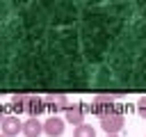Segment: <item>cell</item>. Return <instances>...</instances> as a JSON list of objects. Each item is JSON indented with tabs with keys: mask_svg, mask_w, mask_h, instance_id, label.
<instances>
[{
	"mask_svg": "<svg viewBox=\"0 0 146 137\" xmlns=\"http://www.w3.org/2000/svg\"><path fill=\"white\" fill-rule=\"evenodd\" d=\"M137 114H139L141 119H146V96L139 98V103H137Z\"/></svg>",
	"mask_w": 146,
	"mask_h": 137,
	"instance_id": "9c48e42d",
	"label": "cell"
},
{
	"mask_svg": "<svg viewBox=\"0 0 146 137\" xmlns=\"http://www.w3.org/2000/svg\"><path fill=\"white\" fill-rule=\"evenodd\" d=\"M107 137H119V135H107Z\"/></svg>",
	"mask_w": 146,
	"mask_h": 137,
	"instance_id": "8fae6325",
	"label": "cell"
},
{
	"mask_svg": "<svg viewBox=\"0 0 146 137\" xmlns=\"http://www.w3.org/2000/svg\"><path fill=\"white\" fill-rule=\"evenodd\" d=\"M64 112H66V121L68 123H73V126H82L84 123V110H82V105H68Z\"/></svg>",
	"mask_w": 146,
	"mask_h": 137,
	"instance_id": "5b68a950",
	"label": "cell"
},
{
	"mask_svg": "<svg viewBox=\"0 0 146 137\" xmlns=\"http://www.w3.org/2000/svg\"><path fill=\"white\" fill-rule=\"evenodd\" d=\"M0 137H5V135H2V132H0Z\"/></svg>",
	"mask_w": 146,
	"mask_h": 137,
	"instance_id": "7c38bea8",
	"label": "cell"
},
{
	"mask_svg": "<svg viewBox=\"0 0 146 137\" xmlns=\"http://www.w3.org/2000/svg\"><path fill=\"white\" fill-rule=\"evenodd\" d=\"M64 119L62 116H50V119H46L43 121V135H48V137H62L64 135Z\"/></svg>",
	"mask_w": 146,
	"mask_h": 137,
	"instance_id": "3957f363",
	"label": "cell"
},
{
	"mask_svg": "<svg viewBox=\"0 0 146 137\" xmlns=\"http://www.w3.org/2000/svg\"><path fill=\"white\" fill-rule=\"evenodd\" d=\"M2 119H5V116H2V114H0V123H2Z\"/></svg>",
	"mask_w": 146,
	"mask_h": 137,
	"instance_id": "30bf717a",
	"label": "cell"
},
{
	"mask_svg": "<svg viewBox=\"0 0 146 137\" xmlns=\"http://www.w3.org/2000/svg\"><path fill=\"white\" fill-rule=\"evenodd\" d=\"M123 126H125V116L121 112H110V114L100 116V128L107 135H119V130H123Z\"/></svg>",
	"mask_w": 146,
	"mask_h": 137,
	"instance_id": "6da1fadb",
	"label": "cell"
},
{
	"mask_svg": "<svg viewBox=\"0 0 146 137\" xmlns=\"http://www.w3.org/2000/svg\"><path fill=\"white\" fill-rule=\"evenodd\" d=\"M110 107H112V98H110V96H98V98L94 100V110H91V112H96L98 116H105V114L112 112Z\"/></svg>",
	"mask_w": 146,
	"mask_h": 137,
	"instance_id": "8992f818",
	"label": "cell"
},
{
	"mask_svg": "<svg viewBox=\"0 0 146 137\" xmlns=\"http://www.w3.org/2000/svg\"><path fill=\"white\" fill-rule=\"evenodd\" d=\"M73 137H96V130H94L89 123H82V126H75Z\"/></svg>",
	"mask_w": 146,
	"mask_h": 137,
	"instance_id": "52a82bcc",
	"label": "cell"
},
{
	"mask_svg": "<svg viewBox=\"0 0 146 137\" xmlns=\"http://www.w3.org/2000/svg\"><path fill=\"white\" fill-rule=\"evenodd\" d=\"M27 103H30V105H27V112H32V116H36L39 112H43V103H41L39 98H30Z\"/></svg>",
	"mask_w": 146,
	"mask_h": 137,
	"instance_id": "ba28073f",
	"label": "cell"
},
{
	"mask_svg": "<svg viewBox=\"0 0 146 137\" xmlns=\"http://www.w3.org/2000/svg\"><path fill=\"white\" fill-rule=\"evenodd\" d=\"M23 135L25 137H39L43 135V123L36 119V116H30L23 121Z\"/></svg>",
	"mask_w": 146,
	"mask_h": 137,
	"instance_id": "277c9868",
	"label": "cell"
},
{
	"mask_svg": "<svg viewBox=\"0 0 146 137\" xmlns=\"http://www.w3.org/2000/svg\"><path fill=\"white\" fill-rule=\"evenodd\" d=\"M0 130H2V135H5V137H16L18 132H23V121H21L18 116L9 114V116H5V119H2Z\"/></svg>",
	"mask_w": 146,
	"mask_h": 137,
	"instance_id": "7a4b0ae2",
	"label": "cell"
}]
</instances>
